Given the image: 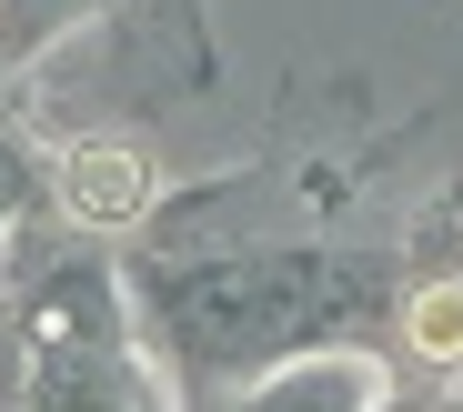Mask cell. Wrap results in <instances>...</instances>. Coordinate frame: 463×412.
I'll use <instances>...</instances> for the list:
<instances>
[{
    "mask_svg": "<svg viewBox=\"0 0 463 412\" xmlns=\"http://www.w3.org/2000/svg\"><path fill=\"white\" fill-rule=\"evenodd\" d=\"M151 201H162V182H151V161L131 141H71L61 151V211L81 231H131Z\"/></svg>",
    "mask_w": 463,
    "mask_h": 412,
    "instance_id": "obj_1",
    "label": "cell"
},
{
    "mask_svg": "<svg viewBox=\"0 0 463 412\" xmlns=\"http://www.w3.org/2000/svg\"><path fill=\"white\" fill-rule=\"evenodd\" d=\"M363 392H373V372L343 362V372H292V382H282L272 402H252V412H353Z\"/></svg>",
    "mask_w": 463,
    "mask_h": 412,
    "instance_id": "obj_3",
    "label": "cell"
},
{
    "mask_svg": "<svg viewBox=\"0 0 463 412\" xmlns=\"http://www.w3.org/2000/svg\"><path fill=\"white\" fill-rule=\"evenodd\" d=\"M403 342L423 362H463V282H423L403 302Z\"/></svg>",
    "mask_w": 463,
    "mask_h": 412,
    "instance_id": "obj_2",
    "label": "cell"
}]
</instances>
